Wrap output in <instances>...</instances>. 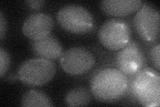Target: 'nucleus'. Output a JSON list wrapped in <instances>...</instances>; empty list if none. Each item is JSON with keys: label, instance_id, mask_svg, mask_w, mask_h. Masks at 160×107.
<instances>
[{"label": "nucleus", "instance_id": "1", "mask_svg": "<svg viewBox=\"0 0 160 107\" xmlns=\"http://www.w3.org/2000/svg\"><path fill=\"white\" fill-rule=\"evenodd\" d=\"M129 79L118 68L99 71L90 81V89L97 100L111 103L118 100L128 93Z\"/></svg>", "mask_w": 160, "mask_h": 107}, {"label": "nucleus", "instance_id": "2", "mask_svg": "<svg viewBox=\"0 0 160 107\" xmlns=\"http://www.w3.org/2000/svg\"><path fill=\"white\" fill-rule=\"evenodd\" d=\"M128 93L143 106L156 107L160 103V76L159 71L146 68L129 80Z\"/></svg>", "mask_w": 160, "mask_h": 107}, {"label": "nucleus", "instance_id": "3", "mask_svg": "<svg viewBox=\"0 0 160 107\" xmlns=\"http://www.w3.org/2000/svg\"><path fill=\"white\" fill-rule=\"evenodd\" d=\"M59 25L66 31L75 34H86L92 31L94 19L85 8L71 4L60 9L56 16Z\"/></svg>", "mask_w": 160, "mask_h": 107}, {"label": "nucleus", "instance_id": "4", "mask_svg": "<svg viewBox=\"0 0 160 107\" xmlns=\"http://www.w3.org/2000/svg\"><path fill=\"white\" fill-rule=\"evenodd\" d=\"M56 66L52 60L33 58L22 63L18 72V79L29 86L46 84L56 75Z\"/></svg>", "mask_w": 160, "mask_h": 107}, {"label": "nucleus", "instance_id": "5", "mask_svg": "<svg viewBox=\"0 0 160 107\" xmlns=\"http://www.w3.org/2000/svg\"><path fill=\"white\" fill-rule=\"evenodd\" d=\"M131 34V29L126 21L113 18L102 25L98 32V38L108 50L118 51L130 42Z\"/></svg>", "mask_w": 160, "mask_h": 107}, {"label": "nucleus", "instance_id": "6", "mask_svg": "<svg viewBox=\"0 0 160 107\" xmlns=\"http://www.w3.org/2000/svg\"><path fill=\"white\" fill-rule=\"evenodd\" d=\"M160 16L158 10L148 3L142 4L133 18L135 29L143 41L156 42L159 38Z\"/></svg>", "mask_w": 160, "mask_h": 107}, {"label": "nucleus", "instance_id": "7", "mask_svg": "<svg viewBox=\"0 0 160 107\" xmlns=\"http://www.w3.org/2000/svg\"><path fill=\"white\" fill-rule=\"evenodd\" d=\"M59 62L65 72L72 76H78L92 70L96 64V58L88 49L74 47L63 52Z\"/></svg>", "mask_w": 160, "mask_h": 107}, {"label": "nucleus", "instance_id": "8", "mask_svg": "<svg viewBox=\"0 0 160 107\" xmlns=\"http://www.w3.org/2000/svg\"><path fill=\"white\" fill-rule=\"evenodd\" d=\"M115 64L119 70L132 77L144 68L146 58L140 45L136 41H130L126 47L117 52Z\"/></svg>", "mask_w": 160, "mask_h": 107}, {"label": "nucleus", "instance_id": "9", "mask_svg": "<svg viewBox=\"0 0 160 107\" xmlns=\"http://www.w3.org/2000/svg\"><path fill=\"white\" fill-rule=\"evenodd\" d=\"M53 27V20L49 14L33 13L26 19L22 26L25 36L32 41L46 38L51 33Z\"/></svg>", "mask_w": 160, "mask_h": 107}, {"label": "nucleus", "instance_id": "10", "mask_svg": "<svg viewBox=\"0 0 160 107\" xmlns=\"http://www.w3.org/2000/svg\"><path fill=\"white\" fill-rule=\"evenodd\" d=\"M31 48L33 53L38 58L49 60H56L63 54L62 44L53 35L32 41Z\"/></svg>", "mask_w": 160, "mask_h": 107}, {"label": "nucleus", "instance_id": "11", "mask_svg": "<svg viewBox=\"0 0 160 107\" xmlns=\"http://www.w3.org/2000/svg\"><path fill=\"white\" fill-rule=\"evenodd\" d=\"M142 4L140 0H104L100 2V6L109 16L125 17L138 12Z\"/></svg>", "mask_w": 160, "mask_h": 107}, {"label": "nucleus", "instance_id": "12", "mask_svg": "<svg viewBox=\"0 0 160 107\" xmlns=\"http://www.w3.org/2000/svg\"><path fill=\"white\" fill-rule=\"evenodd\" d=\"M21 105L27 107H49L52 106L53 104L49 96L43 92L30 90L23 95Z\"/></svg>", "mask_w": 160, "mask_h": 107}, {"label": "nucleus", "instance_id": "13", "mask_svg": "<svg viewBox=\"0 0 160 107\" xmlns=\"http://www.w3.org/2000/svg\"><path fill=\"white\" fill-rule=\"evenodd\" d=\"M91 101L90 92L84 87H76L69 90L65 97V103L69 106H87Z\"/></svg>", "mask_w": 160, "mask_h": 107}, {"label": "nucleus", "instance_id": "14", "mask_svg": "<svg viewBox=\"0 0 160 107\" xmlns=\"http://www.w3.org/2000/svg\"><path fill=\"white\" fill-rule=\"evenodd\" d=\"M9 54L3 48H0V77L3 78L10 66Z\"/></svg>", "mask_w": 160, "mask_h": 107}, {"label": "nucleus", "instance_id": "15", "mask_svg": "<svg viewBox=\"0 0 160 107\" xmlns=\"http://www.w3.org/2000/svg\"><path fill=\"white\" fill-rule=\"evenodd\" d=\"M159 53H160V46L158 44L156 45L153 46L151 51H150V60L158 71L160 69V61H159Z\"/></svg>", "mask_w": 160, "mask_h": 107}, {"label": "nucleus", "instance_id": "16", "mask_svg": "<svg viewBox=\"0 0 160 107\" xmlns=\"http://www.w3.org/2000/svg\"><path fill=\"white\" fill-rule=\"evenodd\" d=\"M7 31V22L2 12H0V39L3 40Z\"/></svg>", "mask_w": 160, "mask_h": 107}, {"label": "nucleus", "instance_id": "17", "mask_svg": "<svg viewBox=\"0 0 160 107\" xmlns=\"http://www.w3.org/2000/svg\"><path fill=\"white\" fill-rule=\"evenodd\" d=\"M26 3L30 8L38 10L44 6L45 1L43 0H30V1H26Z\"/></svg>", "mask_w": 160, "mask_h": 107}, {"label": "nucleus", "instance_id": "18", "mask_svg": "<svg viewBox=\"0 0 160 107\" xmlns=\"http://www.w3.org/2000/svg\"><path fill=\"white\" fill-rule=\"evenodd\" d=\"M17 78H18V74H17V76H16L15 75H13V74H10L9 76H8V80H9V81H10V82H15V81H16V80H17Z\"/></svg>", "mask_w": 160, "mask_h": 107}]
</instances>
